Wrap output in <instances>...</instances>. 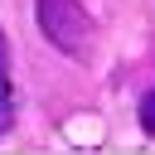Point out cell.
I'll return each mask as SVG.
<instances>
[{"label": "cell", "instance_id": "cell-1", "mask_svg": "<svg viewBox=\"0 0 155 155\" xmlns=\"http://www.w3.org/2000/svg\"><path fill=\"white\" fill-rule=\"evenodd\" d=\"M34 24L48 39V48H58L73 63H87L97 48V19L82 0H34Z\"/></svg>", "mask_w": 155, "mask_h": 155}, {"label": "cell", "instance_id": "cell-2", "mask_svg": "<svg viewBox=\"0 0 155 155\" xmlns=\"http://www.w3.org/2000/svg\"><path fill=\"white\" fill-rule=\"evenodd\" d=\"M15 131V78H10V39L0 29V140Z\"/></svg>", "mask_w": 155, "mask_h": 155}, {"label": "cell", "instance_id": "cell-3", "mask_svg": "<svg viewBox=\"0 0 155 155\" xmlns=\"http://www.w3.org/2000/svg\"><path fill=\"white\" fill-rule=\"evenodd\" d=\"M136 116H140V131H145V136H155V87L140 97V111H136Z\"/></svg>", "mask_w": 155, "mask_h": 155}]
</instances>
